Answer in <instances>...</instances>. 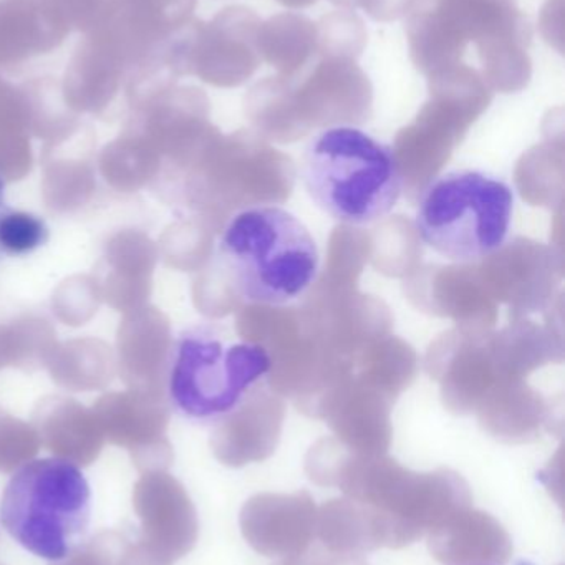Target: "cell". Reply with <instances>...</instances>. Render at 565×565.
<instances>
[{"label":"cell","instance_id":"obj_1","mask_svg":"<svg viewBox=\"0 0 565 565\" xmlns=\"http://www.w3.org/2000/svg\"><path fill=\"white\" fill-rule=\"evenodd\" d=\"M217 256L234 292L263 306L299 299L320 269L319 246L309 227L273 204L237 213L221 234Z\"/></svg>","mask_w":565,"mask_h":565},{"label":"cell","instance_id":"obj_2","mask_svg":"<svg viewBox=\"0 0 565 565\" xmlns=\"http://www.w3.org/2000/svg\"><path fill=\"white\" fill-rule=\"evenodd\" d=\"M300 178L323 213L350 226H369L388 216L403 191L395 151L352 127L317 135L303 153Z\"/></svg>","mask_w":565,"mask_h":565},{"label":"cell","instance_id":"obj_3","mask_svg":"<svg viewBox=\"0 0 565 565\" xmlns=\"http://www.w3.org/2000/svg\"><path fill=\"white\" fill-rule=\"evenodd\" d=\"M90 519L87 476L64 458L25 462L0 498V524L6 532L35 557L55 564L82 547Z\"/></svg>","mask_w":565,"mask_h":565},{"label":"cell","instance_id":"obj_4","mask_svg":"<svg viewBox=\"0 0 565 565\" xmlns=\"http://www.w3.org/2000/svg\"><path fill=\"white\" fill-rule=\"evenodd\" d=\"M514 216V193L501 178L456 170L433 181L419 198V239L446 259L475 264L504 247Z\"/></svg>","mask_w":565,"mask_h":565},{"label":"cell","instance_id":"obj_5","mask_svg":"<svg viewBox=\"0 0 565 565\" xmlns=\"http://www.w3.org/2000/svg\"><path fill=\"white\" fill-rule=\"evenodd\" d=\"M270 366L269 352L259 343L217 327L188 330L174 347L171 405L191 422H223L239 412Z\"/></svg>","mask_w":565,"mask_h":565},{"label":"cell","instance_id":"obj_6","mask_svg":"<svg viewBox=\"0 0 565 565\" xmlns=\"http://www.w3.org/2000/svg\"><path fill=\"white\" fill-rule=\"evenodd\" d=\"M320 486H337L347 498L372 505L416 539L472 502L468 484L455 472L413 475L392 462L333 466Z\"/></svg>","mask_w":565,"mask_h":565},{"label":"cell","instance_id":"obj_7","mask_svg":"<svg viewBox=\"0 0 565 565\" xmlns=\"http://www.w3.org/2000/svg\"><path fill=\"white\" fill-rule=\"evenodd\" d=\"M406 18L409 57L426 75L458 65L471 42L531 35L514 0H416Z\"/></svg>","mask_w":565,"mask_h":565},{"label":"cell","instance_id":"obj_8","mask_svg":"<svg viewBox=\"0 0 565 565\" xmlns=\"http://www.w3.org/2000/svg\"><path fill=\"white\" fill-rule=\"evenodd\" d=\"M317 505L309 492L253 495L241 511L247 544L266 557L287 558L316 539Z\"/></svg>","mask_w":565,"mask_h":565},{"label":"cell","instance_id":"obj_9","mask_svg":"<svg viewBox=\"0 0 565 565\" xmlns=\"http://www.w3.org/2000/svg\"><path fill=\"white\" fill-rule=\"evenodd\" d=\"M320 544L340 554L363 555L379 548H402L418 541L408 529L355 499H330L317 509Z\"/></svg>","mask_w":565,"mask_h":565},{"label":"cell","instance_id":"obj_10","mask_svg":"<svg viewBox=\"0 0 565 565\" xmlns=\"http://www.w3.org/2000/svg\"><path fill=\"white\" fill-rule=\"evenodd\" d=\"M428 547L443 565H505L511 535L488 512L466 508L428 532Z\"/></svg>","mask_w":565,"mask_h":565},{"label":"cell","instance_id":"obj_11","mask_svg":"<svg viewBox=\"0 0 565 565\" xmlns=\"http://www.w3.org/2000/svg\"><path fill=\"white\" fill-rule=\"evenodd\" d=\"M309 77L294 92V102L317 114L332 115L333 121L352 120L372 100L365 72L352 58L322 57Z\"/></svg>","mask_w":565,"mask_h":565},{"label":"cell","instance_id":"obj_12","mask_svg":"<svg viewBox=\"0 0 565 565\" xmlns=\"http://www.w3.org/2000/svg\"><path fill=\"white\" fill-rule=\"evenodd\" d=\"M259 54L279 77H296L317 54V24L292 12L274 15L260 24Z\"/></svg>","mask_w":565,"mask_h":565},{"label":"cell","instance_id":"obj_13","mask_svg":"<svg viewBox=\"0 0 565 565\" xmlns=\"http://www.w3.org/2000/svg\"><path fill=\"white\" fill-rule=\"evenodd\" d=\"M366 45V29L352 12H333L317 25V52L320 57L355 61Z\"/></svg>","mask_w":565,"mask_h":565},{"label":"cell","instance_id":"obj_14","mask_svg":"<svg viewBox=\"0 0 565 565\" xmlns=\"http://www.w3.org/2000/svg\"><path fill=\"white\" fill-rule=\"evenodd\" d=\"M51 239L44 217L29 211L0 213V250L6 256L28 257Z\"/></svg>","mask_w":565,"mask_h":565},{"label":"cell","instance_id":"obj_15","mask_svg":"<svg viewBox=\"0 0 565 565\" xmlns=\"http://www.w3.org/2000/svg\"><path fill=\"white\" fill-rule=\"evenodd\" d=\"M274 565H369L362 555L340 554L329 551L322 544H310L306 551L292 557L282 558Z\"/></svg>","mask_w":565,"mask_h":565},{"label":"cell","instance_id":"obj_16","mask_svg":"<svg viewBox=\"0 0 565 565\" xmlns=\"http://www.w3.org/2000/svg\"><path fill=\"white\" fill-rule=\"evenodd\" d=\"M416 0H363L360 9L375 21L388 22L408 15Z\"/></svg>","mask_w":565,"mask_h":565},{"label":"cell","instance_id":"obj_17","mask_svg":"<svg viewBox=\"0 0 565 565\" xmlns=\"http://www.w3.org/2000/svg\"><path fill=\"white\" fill-rule=\"evenodd\" d=\"M277 2L284 8L302 9L316 4L317 0H277Z\"/></svg>","mask_w":565,"mask_h":565},{"label":"cell","instance_id":"obj_18","mask_svg":"<svg viewBox=\"0 0 565 565\" xmlns=\"http://www.w3.org/2000/svg\"><path fill=\"white\" fill-rule=\"evenodd\" d=\"M4 193H6L4 177H2V174H0V207H2V203H4Z\"/></svg>","mask_w":565,"mask_h":565}]
</instances>
